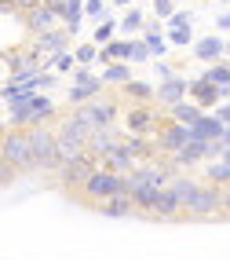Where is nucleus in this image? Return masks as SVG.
Returning <instances> with one entry per match:
<instances>
[{
	"mask_svg": "<svg viewBox=\"0 0 230 260\" xmlns=\"http://www.w3.org/2000/svg\"><path fill=\"white\" fill-rule=\"evenodd\" d=\"M0 158L15 172H33V147H29V128H4L0 132Z\"/></svg>",
	"mask_w": 230,
	"mask_h": 260,
	"instance_id": "f257e3e1",
	"label": "nucleus"
},
{
	"mask_svg": "<svg viewBox=\"0 0 230 260\" xmlns=\"http://www.w3.org/2000/svg\"><path fill=\"white\" fill-rule=\"evenodd\" d=\"M84 202H106L113 194H128V172H110V169H95L92 176L84 180V187L77 190Z\"/></svg>",
	"mask_w": 230,
	"mask_h": 260,
	"instance_id": "f03ea898",
	"label": "nucleus"
},
{
	"mask_svg": "<svg viewBox=\"0 0 230 260\" xmlns=\"http://www.w3.org/2000/svg\"><path fill=\"white\" fill-rule=\"evenodd\" d=\"M183 213L194 220H208V216H219L223 213V202H219V187L216 183H198L194 194L183 202Z\"/></svg>",
	"mask_w": 230,
	"mask_h": 260,
	"instance_id": "7ed1b4c3",
	"label": "nucleus"
},
{
	"mask_svg": "<svg viewBox=\"0 0 230 260\" xmlns=\"http://www.w3.org/2000/svg\"><path fill=\"white\" fill-rule=\"evenodd\" d=\"M29 147H33V165L37 169H59L55 158V128L48 125H29Z\"/></svg>",
	"mask_w": 230,
	"mask_h": 260,
	"instance_id": "20e7f679",
	"label": "nucleus"
},
{
	"mask_svg": "<svg viewBox=\"0 0 230 260\" xmlns=\"http://www.w3.org/2000/svg\"><path fill=\"white\" fill-rule=\"evenodd\" d=\"M186 140H194V132H190V125H179V121H165V125H157V132L150 136V143H154V150H157V158H168V154H175Z\"/></svg>",
	"mask_w": 230,
	"mask_h": 260,
	"instance_id": "39448f33",
	"label": "nucleus"
},
{
	"mask_svg": "<svg viewBox=\"0 0 230 260\" xmlns=\"http://www.w3.org/2000/svg\"><path fill=\"white\" fill-rule=\"evenodd\" d=\"M88 128H102V125H117V103L113 99H102L95 95L92 103H81V107L73 110Z\"/></svg>",
	"mask_w": 230,
	"mask_h": 260,
	"instance_id": "423d86ee",
	"label": "nucleus"
},
{
	"mask_svg": "<svg viewBox=\"0 0 230 260\" xmlns=\"http://www.w3.org/2000/svg\"><path fill=\"white\" fill-rule=\"evenodd\" d=\"M66 48H69V33H66L62 26L44 29V33H37V37L29 41V51L41 59V70L48 66V59H51V55H59V51H66Z\"/></svg>",
	"mask_w": 230,
	"mask_h": 260,
	"instance_id": "0eeeda50",
	"label": "nucleus"
},
{
	"mask_svg": "<svg viewBox=\"0 0 230 260\" xmlns=\"http://www.w3.org/2000/svg\"><path fill=\"white\" fill-rule=\"evenodd\" d=\"M95 169H99L95 158H88V154H77L73 161H62V165H59V183H62L66 190H81L84 180L92 176Z\"/></svg>",
	"mask_w": 230,
	"mask_h": 260,
	"instance_id": "6e6552de",
	"label": "nucleus"
},
{
	"mask_svg": "<svg viewBox=\"0 0 230 260\" xmlns=\"http://www.w3.org/2000/svg\"><path fill=\"white\" fill-rule=\"evenodd\" d=\"M121 140H125V132H121L117 125L92 128V136H88V143H84V154H88V158H95V161H102V158H106V154H110Z\"/></svg>",
	"mask_w": 230,
	"mask_h": 260,
	"instance_id": "1a4fd4ad",
	"label": "nucleus"
},
{
	"mask_svg": "<svg viewBox=\"0 0 230 260\" xmlns=\"http://www.w3.org/2000/svg\"><path fill=\"white\" fill-rule=\"evenodd\" d=\"M157 125H161V117H157V110L150 107V103L146 107H132L125 114V132L128 136H154Z\"/></svg>",
	"mask_w": 230,
	"mask_h": 260,
	"instance_id": "9d476101",
	"label": "nucleus"
},
{
	"mask_svg": "<svg viewBox=\"0 0 230 260\" xmlns=\"http://www.w3.org/2000/svg\"><path fill=\"white\" fill-rule=\"evenodd\" d=\"M88 136H92V128H88L77 114H66V117L59 121V128H55V140L66 143V147H77V150H84Z\"/></svg>",
	"mask_w": 230,
	"mask_h": 260,
	"instance_id": "9b49d317",
	"label": "nucleus"
},
{
	"mask_svg": "<svg viewBox=\"0 0 230 260\" xmlns=\"http://www.w3.org/2000/svg\"><path fill=\"white\" fill-rule=\"evenodd\" d=\"M146 213L157 216V220H175V216L183 213V205H179V198H175L168 187H157L154 198H150V205H146Z\"/></svg>",
	"mask_w": 230,
	"mask_h": 260,
	"instance_id": "f8f14e48",
	"label": "nucleus"
},
{
	"mask_svg": "<svg viewBox=\"0 0 230 260\" xmlns=\"http://www.w3.org/2000/svg\"><path fill=\"white\" fill-rule=\"evenodd\" d=\"M186 88H190V81H186L183 74H175V77L161 81V84L154 88V103H161V107H172V103L186 99Z\"/></svg>",
	"mask_w": 230,
	"mask_h": 260,
	"instance_id": "ddd939ff",
	"label": "nucleus"
},
{
	"mask_svg": "<svg viewBox=\"0 0 230 260\" xmlns=\"http://www.w3.org/2000/svg\"><path fill=\"white\" fill-rule=\"evenodd\" d=\"M194 55H198V62H219L226 55V41L216 37V33H205V37L194 41Z\"/></svg>",
	"mask_w": 230,
	"mask_h": 260,
	"instance_id": "4468645a",
	"label": "nucleus"
},
{
	"mask_svg": "<svg viewBox=\"0 0 230 260\" xmlns=\"http://www.w3.org/2000/svg\"><path fill=\"white\" fill-rule=\"evenodd\" d=\"M22 22H26V29H29V33H44V29H55L62 19H59V15L51 11V8L37 4L33 11H26V15H22Z\"/></svg>",
	"mask_w": 230,
	"mask_h": 260,
	"instance_id": "2eb2a0df",
	"label": "nucleus"
},
{
	"mask_svg": "<svg viewBox=\"0 0 230 260\" xmlns=\"http://www.w3.org/2000/svg\"><path fill=\"white\" fill-rule=\"evenodd\" d=\"M99 169H110V172H121V176H125V172H135V169H139V161L128 154V147H125V143H117V147H113V150L99 161Z\"/></svg>",
	"mask_w": 230,
	"mask_h": 260,
	"instance_id": "dca6fc26",
	"label": "nucleus"
},
{
	"mask_svg": "<svg viewBox=\"0 0 230 260\" xmlns=\"http://www.w3.org/2000/svg\"><path fill=\"white\" fill-rule=\"evenodd\" d=\"M48 117H55V103H51L48 95H41V92H33L29 107H26V128L29 125H44Z\"/></svg>",
	"mask_w": 230,
	"mask_h": 260,
	"instance_id": "f3484780",
	"label": "nucleus"
},
{
	"mask_svg": "<svg viewBox=\"0 0 230 260\" xmlns=\"http://www.w3.org/2000/svg\"><path fill=\"white\" fill-rule=\"evenodd\" d=\"M186 99H190V103H198L201 110H208V107H216V103H219V92H216V84H208L205 77H198V81H190Z\"/></svg>",
	"mask_w": 230,
	"mask_h": 260,
	"instance_id": "a211bd4d",
	"label": "nucleus"
},
{
	"mask_svg": "<svg viewBox=\"0 0 230 260\" xmlns=\"http://www.w3.org/2000/svg\"><path fill=\"white\" fill-rule=\"evenodd\" d=\"M223 121L216 117V114H201L198 121H194V125H190V132H194V140H219V136H223Z\"/></svg>",
	"mask_w": 230,
	"mask_h": 260,
	"instance_id": "6ab92c4d",
	"label": "nucleus"
},
{
	"mask_svg": "<svg viewBox=\"0 0 230 260\" xmlns=\"http://www.w3.org/2000/svg\"><path fill=\"white\" fill-rule=\"evenodd\" d=\"M121 92H125V99L132 103V107H146V103H154V84H146V81H125L121 84Z\"/></svg>",
	"mask_w": 230,
	"mask_h": 260,
	"instance_id": "aec40b11",
	"label": "nucleus"
},
{
	"mask_svg": "<svg viewBox=\"0 0 230 260\" xmlns=\"http://www.w3.org/2000/svg\"><path fill=\"white\" fill-rule=\"evenodd\" d=\"M99 213H102V216H113V220H121V216H132V213H135V202H132L128 194H113V198L99 202Z\"/></svg>",
	"mask_w": 230,
	"mask_h": 260,
	"instance_id": "412c9836",
	"label": "nucleus"
},
{
	"mask_svg": "<svg viewBox=\"0 0 230 260\" xmlns=\"http://www.w3.org/2000/svg\"><path fill=\"white\" fill-rule=\"evenodd\" d=\"M172 121H179V125H194V121H198L205 110L198 107V103H190V99H179V103H172Z\"/></svg>",
	"mask_w": 230,
	"mask_h": 260,
	"instance_id": "4be33fe9",
	"label": "nucleus"
},
{
	"mask_svg": "<svg viewBox=\"0 0 230 260\" xmlns=\"http://www.w3.org/2000/svg\"><path fill=\"white\" fill-rule=\"evenodd\" d=\"M168 190H172V194L175 198H179V205L194 194V187H198V180H194V176H183V172H175V176H168V183H165Z\"/></svg>",
	"mask_w": 230,
	"mask_h": 260,
	"instance_id": "5701e85b",
	"label": "nucleus"
},
{
	"mask_svg": "<svg viewBox=\"0 0 230 260\" xmlns=\"http://www.w3.org/2000/svg\"><path fill=\"white\" fill-rule=\"evenodd\" d=\"M95 95H102V84H73L66 92V103L69 107H81V103H92Z\"/></svg>",
	"mask_w": 230,
	"mask_h": 260,
	"instance_id": "b1692460",
	"label": "nucleus"
},
{
	"mask_svg": "<svg viewBox=\"0 0 230 260\" xmlns=\"http://www.w3.org/2000/svg\"><path fill=\"white\" fill-rule=\"evenodd\" d=\"M99 81H102V84H117V88H121L125 81H132V70H128V62H110V66L99 74Z\"/></svg>",
	"mask_w": 230,
	"mask_h": 260,
	"instance_id": "393cba45",
	"label": "nucleus"
},
{
	"mask_svg": "<svg viewBox=\"0 0 230 260\" xmlns=\"http://www.w3.org/2000/svg\"><path fill=\"white\" fill-rule=\"evenodd\" d=\"M201 77H205L208 84H216V88H223V84H230V62H223V59H219V62H208Z\"/></svg>",
	"mask_w": 230,
	"mask_h": 260,
	"instance_id": "a878e982",
	"label": "nucleus"
},
{
	"mask_svg": "<svg viewBox=\"0 0 230 260\" xmlns=\"http://www.w3.org/2000/svg\"><path fill=\"white\" fill-rule=\"evenodd\" d=\"M143 11H139V8H125V15H121V33H125V37H132V33H139V29H143Z\"/></svg>",
	"mask_w": 230,
	"mask_h": 260,
	"instance_id": "bb28decb",
	"label": "nucleus"
},
{
	"mask_svg": "<svg viewBox=\"0 0 230 260\" xmlns=\"http://www.w3.org/2000/svg\"><path fill=\"white\" fill-rule=\"evenodd\" d=\"M113 37H117V22H113V19H102V22H95V33H92V44H95V48L110 44Z\"/></svg>",
	"mask_w": 230,
	"mask_h": 260,
	"instance_id": "cd10ccee",
	"label": "nucleus"
},
{
	"mask_svg": "<svg viewBox=\"0 0 230 260\" xmlns=\"http://www.w3.org/2000/svg\"><path fill=\"white\" fill-rule=\"evenodd\" d=\"M205 180H212L216 187H226V183H230V161L216 158V161L208 165V172H205Z\"/></svg>",
	"mask_w": 230,
	"mask_h": 260,
	"instance_id": "c85d7f7f",
	"label": "nucleus"
},
{
	"mask_svg": "<svg viewBox=\"0 0 230 260\" xmlns=\"http://www.w3.org/2000/svg\"><path fill=\"white\" fill-rule=\"evenodd\" d=\"M165 41H168V48H186V44H194V33H190V26H175V29H165Z\"/></svg>",
	"mask_w": 230,
	"mask_h": 260,
	"instance_id": "c756f323",
	"label": "nucleus"
},
{
	"mask_svg": "<svg viewBox=\"0 0 230 260\" xmlns=\"http://www.w3.org/2000/svg\"><path fill=\"white\" fill-rule=\"evenodd\" d=\"M84 19H92V22L110 19V4L106 0H84Z\"/></svg>",
	"mask_w": 230,
	"mask_h": 260,
	"instance_id": "7c9ffc66",
	"label": "nucleus"
},
{
	"mask_svg": "<svg viewBox=\"0 0 230 260\" xmlns=\"http://www.w3.org/2000/svg\"><path fill=\"white\" fill-rule=\"evenodd\" d=\"M48 66H55L59 74H73V70H77V59H73V51L66 48V51H59V55H51Z\"/></svg>",
	"mask_w": 230,
	"mask_h": 260,
	"instance_id": "2f4dec72",
	"label": "nucleus"
},
{
	"mask_svg": "<svg viewBox=\"0 0 230 260\" xmlns=\"http://www.w3.org/2000/svg\"><path fill=\"white\" fill-rule=\"evenodd\" d=\"M143 44L150 48V55L161 59L165 51H168V41H165V33H143Z\"/></svg>",
	"mask_w": 230,
	"mask_h": 260,
	"instance_id": "473e14b6",
	"label": "nucleus"
},
{
	"mask_svg": "<svg viewBox=\"0 0 230 260\" xmlns=\"http://www.w3.org/2000/svg\"><path fill=\"white\" fill-rule=\"evenodd\" d=\"M69 77H73V84H102V81H99V74L92 70V66H77V70L69 74Z\"/></svg>",
	"mask_w": 230,
	"mask_h": 260,
	"instance_id": "72a5a7b5",
	"label": "nucleus"
},
{
	"mask_svg": "<svg viewBox=\"0 0 230 260\" xmlns=\"http://www.w3.org/2000/svg\"><path fill=\"white\" fill-rule=\"evenodd\" d=\"M29 84H33V92H51V88H55V74H44V70H37Z\"/></svg>",
	"mask_w": 230,
	"mask_h": 260,
	"instance_id": "f704fd0d",
	"label": "nucleus"
},
{
	"mask_svg": "<svg viewBox=\"0 0 230 260\" xmlns=\"http://www.w3.org/2000/svg\"><path fill=\"white\" fill-rule=\"evenodd\" d=\"M154 55H150V48L143 44V37L139 41H132V51H128V62H150Z\"/></svg>",
	"mask_w": 230,
	"mask_h": 260,
	"instance_id": "c9c22d12",
	"label": "nucleus"
},
{
	"mask_svg": "<svg viewBox=\"0 0 230 260\" xmlns=\"http://www.w3.org/2000/svg\"><path fill=\"white\" fill-rule=\"evenodd\" d=\"M95 51H99V48H95L92 41H88V44H81V48L73 51V59H77V66H92V62H95Z\"/></svg>",
	"mask_w": 230,
	"mask_h": 260,
	"instance_id": "e433bc0d",
	"label": "nucleus"
},
{
	"mask_svg": "<svg viewBox=\"0 0 230 260\" xmlns=\"http://www.w3.org/2000/svg\"><path fill=\"white\" fill-rule=\"evenodd\" d=\"M175 11V0H154V19H168Z\"/></svg>",
	"mask_w": 230,
	"mask_h": 260,
	"instance_id": "4c0bfd02",
	"label": "nucleus"
},
{
	"mask_svg": "<svg viewBox=\"0 0 230 260\" xmlns=\"http://www.w3.org/2000/svg\"><path fill=\"white\" fill-rule=\"evenodd\" d=\"M175 26H190V15H186V11H172V15H168V26H165V29H175Z\"/></svg>",
	"mask_w": 230,
	"mask_h": 260,
	"instance_id": "58836bf2",
	"label": "nucleus"
},
{
	"mask_svg": "<svg viewBox=\"0 0 230 260\" xmlns=\"http://www.w3.org/2000/svg\"><path fill=\"white\" fill-rule=\"evenodd\" d=\"M212 114H216L223 125H230V99H226V103H216V107H212Z\"/></svg>",
	"mask_w": 230,
	"mask_h": 260,
	"instance_id": "ea45409f",
	"label": "nucleus"
},
{
	"mask_svg": "<svg viewBox=\"0 0 230 260\" xmlns=\"http://www.w3.org/2000/svg\"><path fill=\"white\" fill-rule=\"evenodd\" d=\"M11 180H15V169H11V165H8L4 158H0V187H8Z\"/></svg>",
	"mask_w": 230,
	"mask_h": 260,
	"instance_id": "a19ab883",
	"label": "nucleus"
},
{
	"mask_svg": "<svg viewBox=\"0 0 230 260\" xmlns=\"http://www.w3.org/2000/svg\"><path fill=\"white\" fill-rule=\"evenodd\" d=\"M154 66H157V77H161V81H168V77H175V70H172V66H168L165 59H157Z\"/></svg>",
	"mask_w": 230,
	"mask_h": 260,
	"instance_id": "79ce46f5",
	"label": "nucleus"
},
{
	"mask_svg": "<svg viewBox=\"0 0 230 260\" xmlns=\"http://www.w3.org/2000/svg\"><path fill=\"white\" fill-rule=\"evenodd\" d=\"M41 4H44V8H51V11L59 15V19H62V11H66V0H41Z\"/></svg>",
	"mask_w": 230,
	"mask_h": 260,
	"instance_id": "37998d69",
	"label": "nucleus"
},
{
	"mask_svg": "<svg viewBox=\"0 0 230 260\" xmlns=\"http://www.w3.org/2000/svg\"><path fill=\"white\" fill-rule=\"evenodd\" d=\"M219 202H223V213H230V183L219 187Z\"/></svg>",
	"mask_w": 230,
	"mask_h": 260,
	"instance_id": "c03bdc74",
	"label": "nucleus"
},
{
	"mask_svg": "<svg viewBox=\"0 0 230 260\" xmlns=\"http://www.w3.org/2000/svg\"><path fill=\"white\" fill-rule=\"evenodd\" d=\"M0 15H15V0H0Z\"/></svg>",
	"mask_w": 230,
	"mask_h": 260,
	"instance_id": "a18cd8bd",
	"label": "nucleus"
},
{
	"mask_svg": "<svg viewBox=\"0 0 230 260\" xmlns=\"http://www.w3.org/2000/svg\"><path fill=\"white\" fill-rule=\"evenodd\" d=\"M216 26H219V29H230V11H223V15H219Z\"/></svg>",
	"mask_w": 230,
	"mask_h": 260,
	"instance_id": "49530a36",
	"label": "nucleus"
},
{
	"mask_svg": "<svg viewBox=\"0 0 230 260\" xmlns=\"http://www.w3.org/2000/svg\"><path fill=\"white\" fill-rule=\"evenodd\" d=\"M219 140H223V147H230V125L223 128V136H219Z\"/></svg>",
	"mask_w": 230,
	"mask_h": 260,
	"instance_id": "de8ad7c7",
	"label": "nucleus"
},
{
	"mask_svg": "<svg viewBox=\"0 0 230 260\" xmlns=\"http://www.w3.org/2000/svg\"><path fill=\"white\" fill-rule=\"evenodd\" d=\"M110 4H117V8H132V0H110Z\"/></svg>",
	"mask_w": 230,
	"mask_h": 260,
	"instance_id": "09e8293b",
	"label": "nucleus"
},
{
	"mask_svg": "<svg viewBox=\"0 0 230 260\" xmlns=\"http://www.w3.org/2000/svg\"><path fill=\"white\" fill-rule=\"evenodd\" d=\"M0 70H4V55H0Z\"/></svg>",
	"mask_w": 230,
	"mask_h": 260,
	"instance_id": "8fccbe9b",
	"label": "nucleus"
}]
</instances>
